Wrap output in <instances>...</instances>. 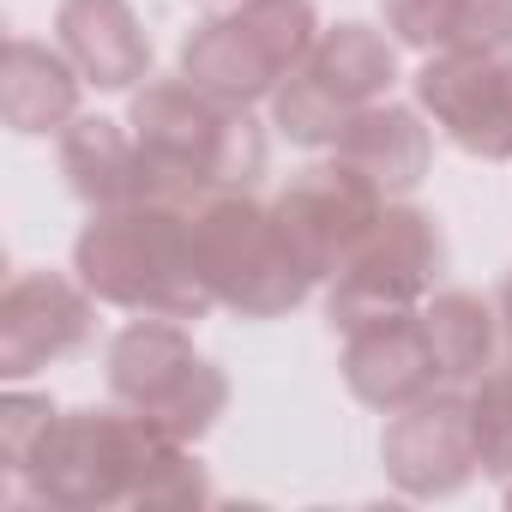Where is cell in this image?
<instances>
[{
    "instance_id": "obj_1",
    "label": "cell",
    "mask_w": 512,
    "mask_h": 512,
    "mask_svg": "<svg viewBox=\"0 0 512 512\" xmlns=\"http://www.w3.org/2000/svg\"><path fill=\"white\" fill-rule=\"evenodd\" d=\"M37 506L61 512H103V506H205L211 476L187 440L163 434L139 410L85 404L61 410L49 452L37 458L31 482L19 488Z\"/></svg>"
},
{
    "instance_id": "obj_2",
    "label": "cell",
    "mask_w": 512,
    "mask_h": 512,
    "mask_svg": "<svg viewBox=\"0 0 512 512\" xmlns=\"http://www.w3.org/2000/svg\"><path fill=\"white\" fill-rule=\"evenodd\" d=\"M127 127L139 139V193L193 205L217 187H253L266 175V133L253 109L205 97L193 79H145L127 103Z\"/></svg>"
},
{
    "instance_id": "obj_3",
    "label": "cell",
    "mask_w": 512,
    "mask_h": 512,
    "mask_svg": "<svg viewBox=\"0 0 512 512\" xmlns=\"http://www.w3.org/2000/svg\"><path fill=\"white\" fill-rule=\"evenodd\" d=\"M193 205L169 199H127L91 211V223L73 241L79 284L121 314H157V320H205L217 302L193 272Z\"/></svg>"
},
{
    "instance_id": "obj_4",
    "label": "cell",
    "mask_w": 512,
    "mask_h": 512,
    "mask_svg": "<svg viewBox=\"0 0 512 512\" xmlns=\"http://www.w3.org/2000/svg\"><path fill=\"white\" fill-rule=\"evenodd\" d=\"M193 235V272L211 290L217 308L241 320H284L314 296V272L302 266V253L290 247L278 205H260L253 187H217L193 199L187 211Z\"/></svg>"
},
{
    "instance_id": "obj_5",
    "label": "cell",
    "mask_w": 512,
    "mask_h": 512,
    "mask_svg": "<svg viewBox=\"0 0 512 512\" xmlns=\"http://www.w3.org/2000/svg\"><path fill=\"white\" fill-rule=\"evenodd\" d=\"M320 31L326 25L314 0H235L229 13H211L187 31L181 79L235 109L272 103V91L308 61Z\"/></svg>"
},
{
    "instance_id": "obj_6",
    "label": "cell",
    "mask_w": 512,
    "mask_h": 512,
    "mask_svg": "<svg viewBox=\"0 0 512 512\" xmlns=\"http://www.w3.org/2000/svg\"><path fill=\"white\" fill-rule=\"evenodd\" d=\"M103 374H109V398H121L127 410H139L145 422H157L187 446L205 440L229 410V374L193 344L187 320L133 314L109 338Z\"/></svg>"
},
{
    "instance_id": "obj_7",
    "label": "cell",
    "mask_w": 512,
    "mask_h": 512,
    "mask_svg": "<svg viewBox=\"0 0 512 512\" xmlns=\"http://www.w3.org/2000/svg\"><path fill=\"white\" fill-rule=\"evenodd\" d=\"M398 85V43L374 25H332L308 61L272 91V127L290 145H338V133Z\"/></svg>"
},
{
    "instance_id": "obj_8",
    "label": "cell",
    "mask_w": 512,
    "mask_h": 512,
    "mask_svg": "<svg viewBox=\"0 0 512 512\" xmlns=\"http://www.w3.org/2000/svg\"><path fill=\"white\" fill-rule=\"evenodd\" d=\"M440 278H446V235H440L434 211L386 199L374 229L326 278V320H332V332H350L380 314H410L434 296Z\"/></svg>"
},
{
    "instance_id": "obj_9",
    "label": "cell",
    "mask_w": 512,
    "mask_h": 512,
    "mask_svg": "<svg viewBox=\"0 0 512 512\" xmlns=\"http://www.w3.org/2000/svg\"><path fill=\"white\" fill-rule=\"evenodd\" d=\"M380 464L398 494L410 500H446L482 476L470 386H434L416 404L392 410L380 428Z\"/></svg>"
},
{
    "instance_id": "obj_10",
    "label": "cell",
    "mask_w": 512,
    "mask_h": 512,
    "mask_svg": "<svg viewBox=\"0 0 512 512\" xmlns=\"http://www.w3.org/2000/svg\"><path fill=\"white\" fill-rule=\"evenodd\" d=\"M416 109L470 157L512 163V49H446L416 67Z\"/></svg>"
},
{
    "instance_id": "obj_11",
    "label": "cell",
    "mask_w": 512,
    "mask_h": 512,
    "mask_svg": "<svg viewBox=\"0 0 512 512\" xmlns=\"http://www.w3.org/2000/svg\"><path fill=\"white\" fill-rule=\"evenodd\" d=\"M278 205V223L290 235V247L302 253V266L326 284L338 266H344V253L374 229V217L386 211V193L350 169L344 157H326V163H308L284 181V193L272 199Z\"/></svg>"
},
{
    "instance_id": "obj_12",
    "label": "cell",
    "mask_w": 512,
    "mask_h": 512,
    "mask_svg": "<svg viewBox=\"0 0 512 512\" xmlns=\"http://www.w3.org/2000/svg\"><path fill=\"white\" fill-rule=\"evenodd\" d=\"M97 332V296L79 272H19L0 290V374L31 380L49 362H67Z\"/></svg>"
},
{
    "instance_id": "obj_13",
    "label": "cell",
    "mask_w": 512,
    "mask_h": 512,
    "mask_svg": "<svg viewBox=\"0 0 512 512\" xmlns=\"http://www.w3.org/2000/svg\"><path fill=\"white\" fill-rule=\"evenodd\" d=\"M344 386H350V398H362L380 416H392V410L416 404L422 392L446 386L440 362H434V344H428V326H422V308L350 326L344 332Z\"/></svg>"
},
{
    "instance_id": "obj_14",
    "label": "cell",
    "mask_w": 512,
    "mask_h": 512,
    "mask_svg": "<svg viewBox=\"0 0 512 512\" xmlns=\"http://www.w3.org/2000/svg\"><path fill=\"white\" fill-rule=\"evenodd\" d=\"M55 43L97 91H139L151 79V37L127 0H61Z\"/></svg>"
},
{
    "instance_id": "obj_15",
    "label": "cell",
    "mask_w": 512,
    "mask_h": 512,
    "mask_svg": "<svg viewBox=\"0 0 512 512\" xmlns=\"http://www.w3.org/2000/svg\"><path fill=\"white\" fill-rule=\"evenodd\" d=\"M79 67L67 61V49L37 43V37H7V55H0V121L25 139H61L79 109Z\"/></svg>"
},
{
    "instance_id": "obj_16",
    "label": "cell",
    "mask_w": 512,
    "mask_h": 512,
    "mask_svg": "<svg viewBox=\"0 0 512 512\" xmlns=\"http://www.w3.org/2000/svg\"><path fill=\"white\" fill-rule=\"evenodd\" d=\"M332 157H344L350 169H362V175L392 199V193L422 187V175H428V163H434V127H428L422 109L380 97V103H368V109L338 133Z\"/></svg>"
},
{
    "instance_id": "obj_17",
    "label": "cell",
    "mask_w": 512,
    "mask_h": 512,
    "mask_svg": "<svg viewBox=\"0 0 512 512\" xmlns=\"http://www.w3.org/2000/svg\"><path fill=\"white\" fill-rule=\"evenodd\" d=\"M386 31L404 49H512V0H380Z\"/></svg>"
},
{
    "instance_id": "obj_18",
    "label": "cell",
    "mask_w": 512,
    "mask_h": 512,
    "mask_svg": "<svg viewBox=\"0 0 512 512\" xmlns=\"http://www.w3.org/2000/svg\"><path fill=\"white\" fill-rule=\"evenodd\" d=\"M61 175L73 187V199H85L91 211L103 205H127L139 193V139L127 121L109 115H73L61 133Z\"/></svg>"
},
{
    "instance_id": "obj_19",
    "label": "cell",
    "mask_w": 512,
    "mask_h": 512,
    "mask_svg": "<svg viewBox=\"0 0 512 512\" xmlns=\"http://www.w3.org/2000/svg\"><path fill=\"white\" fill-rule=\"evenodd\" d=\"M422 326H428V344H434V362H440L446 386H476L506 350L500 308H488L470 290H434L422 302Z\"/></svg>"
},
{
    "instance_id": "obj_20",
    "label": "cell",
    "mask_w": 512,
    "mask_h": 512,
    "mask_svg": "<svg viewBox=\"0 0 512 512\" xmlns=\"http://www.w3.org/2000/svg\"><path fill=\"white\" fill-rule=\"evenodd\" d=\"M55 422H61L55 398H43V392H25L19 380H13V392H7V398H0V470H7V488H13V494L31 482L37 458L49 452V434H55Z\"/></svg>"
},
{
    "instance_id": "obj_21",
    "label": "cell",
    "mask_w": 512,
    "mask_h": 512,
    "mask_svg": "<svg viewBox=\"0 0 512 512\" xmlns=\"http://www.w3.org/2000/svg\"><path fill=\"white\" fill-rule=\"evenodd\" d=\"M470 416H476L482 476L506 482V476H512V344H506L500 362L470 386Z\"/></svg>"
},
{
    "instance_id": "obj_22",
    "label": "cell",
    "mask_w": 512,
    "mask_h": 512,
    "mask_svg": "<svg viewBox=\"0 0 512 512\" xmlns=\"http://www.w3.org/2000/svg\"><path fill=\"white\" fill-rule=\"evenodd\" d=\"M500 332H506V344H512V272H506V284H500Z\"/></svg>"
},
{
    "instance_id": "obj_23",
    "label": "cell",
    "mask_w": 512,
    "mask_h": 512,
    "mask_svg": "<svg viewBox=\"0 0 512 512\" xmlns=\"http://www.w3.org/2000/svg\"><path fill=\"white\" fill-rule=\"evenodd\" d=\"M500 488H506V506H512V476H506V482H500Z\"/></svg>"
}]
</instances>
